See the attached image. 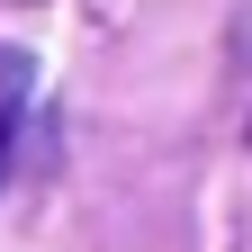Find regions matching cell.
I'll return each mask as SVG.
<instances>
[{
  "mask_svg": "<svg viewBox=\"0 0 252 252\" xmlns=\"http://www.w3.org/2000/svg\"><path fill=\"white\" fill-rule=\"evenodd\" d=\"M27 90H36V63L18 45H0V180H9V153H18V126H27Z\"/></svg>",
  "mask_w": 252,
  "mask_h": 252,
  "instance_id": "1",
  "label": "cell"
}]
</instances>
